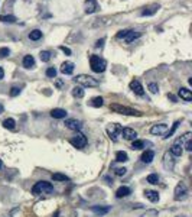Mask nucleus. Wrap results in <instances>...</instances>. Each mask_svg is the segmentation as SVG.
<instances>
[{"label":"nucleus","instance_id":"603ef678","mask_svg":"<svg viewBox=\"0 0 192 217\" xmlns=\"http://www.w3.org/2000/svg\"><path fill=\"white\" fill-rule=\"evenodd\" d=\"M58 214H59V211H55V214H54V217H58Z\"/></svg>","mask_w":192,"mask_h":217},{"label":"nucleus","instance_id":"2eb2a0df","mask_svg":"<svg viewBox=\"0 0 192 217\" xmlns=\"http://www.w3.org/2000/svg\"><path fill=\"white\" fill-rule=\"evenodd\" d=\"M140 35L142 33L140 32H137V31H129V32L126 33V36H124V42L126 43H131L134 39H137V38H140Z\"/></svg>","mask_w":192,"mask_h":217},{"label":"nucleus","instance_id":"dca6fc26","mask_svg":"<svg viewBox=\"0 0 192 217\" xmlns=\"http://www.w3.org/2000/svg\"><path fill=\"white\" fill-rule=\"evenodd\" d=\"M66 110H64V108H59V107H56V108H52L51 110V116L54 119H65L66 117Z\"/></svg>","mask_w":192,"mask_h":217},{"label":"nucleus","instance_id":"a19ab883","mask_svg":"<svg viewBox=\"0 0 192 217\" xmlns=\"http://www.w3.org/2000/svg\"><path fill=\"white\" fill-rule=\"evenodd\" d=\"M20 94V88H19V87H12V88H10V96H12V97H16V96H19Z\"/></svg>","mask_w":192,"mask_h":217},{"label":"nucleus","instance_id":"4468645a","mask_svg":"<svg viewBox=\"0 0 192 217\" xmlns=\"http://www.w3.org/2000/svg\"><path fill=\"white\" fill-rule=\"evenodd\" d=\"M61 72L64 76H71L74 72V62H71V61L64 62L61 65Z\"/></svg>","mask_w":192,"mask_h":217},{"label":"nucleus","instance_id":"393cba45","mask_svg":"<svg viewBox=\"0 0 192 217\" xmlns=\"http://www.w3.org/2000/svg\"><path fill=\"white\" fill-rule=\"evenodd\" d=\"M22 64H23L25 68H33V67H35V58H33L32 55H25Z\"/></svg>","mask_w":192,"mask_h":217},{"label":"nucleus","instance_id":"72a5a7b5","mask_svg":"<svg viewBox=\"0 0 192 217\" xmlns=\"http://www.w3.org/2000/svg\"><path fill=\"white\" fill-rule=\"evenodd\" d=\"M178 126H179V122H175L174 125H172V129H170V130H169V132H166L165 133V139H169V137H172L174 136V133H175V130H176V129H178Z\"/></svg>","mask_w":192,"mask_h":217},{"label":"nucleus","instance_id":"8fccbe9b","mask_svg":"<svg viewBox=\"0 0 192 217\" xmlns=\"http://www.w3.org/2000/svg\"><path fill=\"white\" fill-rule=\"evenodd\" d=\"M3 110H5V107H3V104H0V113H3Z\"/></svg>","mask_w":192,"mask_h":217},{"label":"nucleus","instance_id":"49530a36","mask_svg":"<svg viewBox=\"0 0 192 217\" xmlns=\"http://www.w3.org/2000/svg\"><path fill=\"white\" fill-rule=\"evenodd\" d=\"M168 97H169V99H170V100H172L174 103H176V97H175L174 94H168Z\"/></svg>","mask_w":192,"mask_h":217},{"label":"nucleus","instance_id":"4be33fe9","mask_svg":"<svg viewBox=\"0 0 192 217\" xmlns=\"http://www.w3.org/2000/svg\"><path fill=\"white\" fill-rule=\"evenodd\" d=\"M130 188L129 187H126V185H123V187H120V188L116 191V197L117 198H124L127 197V195H130Z\"/></svg>","mask_w":192,"mask_h":217},{"label":"nucleus","instance_id":"6ab92c4d","mask_svg":"<svg viewBox=\"0 0 192 217\" xmlns=\"http://www.w3.org/2000/svg\"><path fill=\"white\" fill-rule=\"evenodd\" d=\"M153 158H155V152L153 151H145L143 154H142V156H140V159H142V162H145V164H150L152 161H153Z\"/></svg>","mask_w":192,"mask_h":217},{"label":"nucleus","instance_id":"9d476101","mask_svg":"<svg viewBox=\"0 0 192 217\" xmlns=\"http://www.w3.org/2000/svg\"><path fill=\"white\" fill-rule=\"evenodd\" d=\"M120 135H122L126 141H136V139H137V132L134 130V129H131V128H122Z\"/></svg>","mask_w":192,"mask_h":217},{"label":"nucleus","instance_id":"c756f323","mask_svg":"<svg viewBox=\"0 0 192 217\" xmlns=\"http://www.w3.org/2000/svg\"><path fill=\"white\" fill-rule=\"evenodd\" d=\"M41 38H42V32L39 29H33L32 32L29 33V39H32V41H39Z\"/></svg>","mask_w":192,"mask_h":217},{"label":"nucleus","instance_id":"79ce46f5","mask_svg":"<svg viewBox=\"0 0 192 217\" xmlns=\"http://www.w3.org/2000/svg\"><path fill=\"white\" fill-rule=\"evenodd\" d=\"M129 32V29H123V31H120V32L117 33V35H116V38L117 39H122V38H124V36H126V33Z\"/></svg>","mask_w":192,"mask_h":217},{"label":"nucleus","instance_id":"423d86ee","mask_svg":"<svg viewBox=\"0 0 192 217\" xmlns=\"http://www.w3.org/2000/svg\"><path fill=\"white\" fill-rule=\"evenodd\" d=\"M186 197H188V188H186V185L183 184V182H179V184H176V187H175V191H174V198L176 200V201H182V200H185Z\"/></svg>","mask_w":192,"mask_h":217},{"label":"nucleus","instance_id":"b1692460","mask_svg":"<svg viewBox=\"0 0 192 217\" xmlns=\"http://www.w3.org/2000/svg\"><path fill=\"white\" fill-rule=\"evenodd\" d=\"M91 210H93L95 214H100V216H103V214H107V213L111 210V207H110V206H106V207H101V206H94Z\"/></svg>","mask_w":192,"mask_h":217},{"label":"nucleus","instance_id":"f3484780","mask_svg":"<svg viewBox=\"0 0 192 217\" xmlns=\"http://www.w3.org/2000/svg\"><path fill=\"white\" fill-rule=\"evenodd\" d=\"M145 197L147 198L149 201H152V203L159 201V194H158V191H155V190H146V191H145Z\"/></svg>","mask_w":192,"mask_h":217},{"label":"nucleus","instance_id":"20e7f679","mask_svg":"<svg viewBox=\"0 0 192 217\" xmlns=\"http://www.w3.org/2000/svg\"><path fill=\"white\" fill-rule=\"evenodd\" d=\"M74 80H75V83L84 85V87H97L98 85V81L95 80L94 77L87 76V74H80V76L75 77Z\"/></svg>","mask_w":192,"mask_h":217},{"label":"nucleus","instance_id":"4c0bfd02","mask_svg":"<svg viewBox=\"0 0 192 217\" xmlns=\"http://www.w3.org/2000/svg\"><path fill=\"white\" fill-rule=\"evenodd\" d=\"M46 76L49 77V78H55L56 77V70L54 68V67H49L46 70Z\"/></svg>","mask_w":192,"mask_h":217},{"label":"nucleus","instance_id":"e433bc0d","mask_svg":"<svg viewBox=\"0 0 192 217\" xmlns=\"http://www.w3.org/2000/svg\"><path fill=\"white\" fill-rule=\"evenodd\" d=\"M39 57H41V61L42 62H48L49 59H51V54L48 51H42L41 54H39Z\"/></svg>","mask_w":192,"mask_h":217},{"label":"nucleus","instance_id":"412c9836","mask_svg":"<svg viewBox=\"0 0 192 217\" xmlns=\"http://www.w3.org/2000/svg\"><path fill=\"white\" fill-rule=\"evenodd\" d=\"M97 10V2L95 0H85V13H94Z\"/></svg>","mask_w":192,"mask_h":217},{"label":"nucleus","instance_id":"a18cd8bd","mask_svg":"<svg viewBox=\"0 0 192 217\" xmlns=\"http://www.w3.org/2000/svg\"><path fill=\"white\" fill-rule=\"evenodd\" d=\"M103 43H104V38H103V39H100V41H97L95 47H97V48H101V47H103Z\"/></svg>","mask_w":192,"mask_h":217},{"label":"nucleus","instance_id":"c9c22d12","mask_svg":"<svg viewBox=\"0 0 192 217\" xmlns=\"http://www.w3.org/2000/svg\"><path fill=\"white\" fill-rule=\"evenodd\" d=\"M158 214H159L158 210H146L140 217H158Z\"/></svg>","mask_w":192,"mask_h":217},{"label":"nucleus","instance_id":"a878e982","mask_svg":"<svg viewBox=\"0 0 192 217\" xmlns=\"http://www.w3.org/2000/svg\"><path fill=\"white\" fill-rule=\"evenodd\" d=\"M169 152H170L174 156H181L183 154V149H182V146H181V145H178V143H174V145L170 146V151H169Z\"/></svg>","mask_w":192,"mask_h":217},{"label":"nucleus","instance_id":"58836bf2","mask_svg":"<svg viewBox=\"0 0 192 217\" xmlns=\"http://www.w3.org/2000/svg\"><path fill=\"white\" fill-rule=\"evenodd\" d=\"M149 90H150V93H152V94H156V93L159 91V87H158V84H156V83H150V84H149Z\"/></svg>","mask_w":192,"mask_h":217},{"label":"nucleus","instance_id":"09e8293b","mask_svg":"<svg viewBox=\"0 0 192 217\" xmlns=\"http://www.w3.org/2000/svg\"><path fill=\"white\" fill-rule=\"evenodd\" d=\"M56 87H62V83H61V81H56Z\"/></svg>","mask_w":192,"mask_h":217},{"label":"nucleus","instance_id":"6e6552de","mask_svg":"<svg viewBox=\"0 0 192 217\" xmlns=\"http://www.w3.org/2000/svg\"><path fill=\"white\" fill-rule=\"evenodd\" d=\"M175 143L181 145V146L185 148L186 151H192V133L191 132H186L183 136L179 137V139L175 142Z\"/></svg>","mask_w":192,"mask_h":217},{"label":"nucleus","instance_id":"f03ea898","mask_svg":"<svg viewBox=\"0 0 192 217\" xmlns=\"http://www.w3.org/2000/svg\"><path fill=\"white\" fill-rule=\"evenodd\" d=\"M110 108L114 113H120V114H124V116H142V113L139 110L127 107V106H122V104H110Z\"/></svg>","mask_w":192,"mask_h":217},{"label":"nucleus","instance_id":"c03bdc74","mask_svg":"<svg viewBox=\"0 0 192 217\" xmlns=\"http://www.w3.org/2000/svg\"><path fill=\"white\" fill-rule=\"evenodd\" d=\"M59 49H61L64 54H66V55H71V49H70V48H66V47H64V45H61V47H59Z\"/></svg>","mask_w":192,"mask_h":217},{"label":"nucleus","instance_id":"ea45409f","mask_svg":"<svg viewBox=\"0 0 192 217\" xmlns=\"http://www.w3.org/2000/svg\"><path fill=\"white\" fill-rule=\"evenodd\" d=\"M10 54V49L7 47H5V48H0V58H5V57H7Z\"/></svg>","mask_w":192,"mask_h":217},{"label":"nucleus","instance_id":"0eeeda50","mask_svg":"<svg viewBox=\"0 0 192 217\" xmlns=\"http://www.w3.org/2000/svg\"><path fill=\"white\" fill-rule=\"evenodd\" d=\"M120 132H122V126L118 123H110L107 126V133L110 139L113 142H117L118 141V136H120Z\"/></svg>","mask_w":192,"mask_h":217},{"label":"nucleus","instance_id":"7ed1b4c3","mask_svg":"<svg viewBox=\"0 0 192 217\" xmlns=\"http://www.w3.org/2000/svg\"><path fill=\"white\" fill-rule=\"evenodd\" d=\"M54 193V185L51 182H46V181H39L33 185L32 188V194L35 195H39V194H51Z\"/></svg>","mask_w":192,"mask_h":217},{"label":"nucleus","instance_id":"c85d7f7f","mask_svg":"<svg viewBox=\"0 0 192 217\" xmlns=\"http://www.w3.org/2000/svg\"><path fill=\"white\" fill-rule=\"evenodd\" d=\"M72 96L77 97V99H82V97H84V90H82V87H80V85L74 87V88H72Z\"/></svg>","mask_w":192,"mask_h":217},{"label":"nucleus","instance_id":"a211bd4d","mask_svg":"<svg viewBox=\"0 0 192 217\" xmlns=\"http://www.w3.org/2000/svg\"><path fill=\"white\" fill-rule=\"evenodd\" d=\"M159 7L160 6L159 5H150V6H147L145 10H142V16H152V14H155L158 10H159Z\"/></svg>","mask_w":192,"mask_h":217},{"label":"nucleus","instance_id":"864d4df0","mask_svg":"<svg viewBox=\"0 0 192 217\" xmlns=\"http://www.w3.org/2000/svg\"><path fill=\"white\" fill-rule=\"evenodd\" d=\"M7 217H12V216H7Z\"/></svg>","mask_w":192,"mask_h":217},{"label":"nucleus","instance_id":"9b49d317","mask_svg":"<svg viewBox=\"0 0 192 217\" xmlns=\"http://www.w3.org/2000/svg\"><path fill=\"white\" fill-rule=\"evenodd\" d=\"M130 90L137 96H145V88H143V85L140 84V81L139 80H133L130 81V84H129Z\"/></svg>","mask_w":192,"mask_h":217},{"label":"nucleus","instance_id":"f8f14e48","mask_svg":"<svg viewBox=\"0 0 192 217\" xmlns=\"http://www.w3.org/2000/svg\"><path fill=\"white\" fill-rule=\"evenodd\" d=\"M65 126L68 129H71V130H74V132H78V130H81V128H82V123H81L80 120H77V119H66Z\"/></svg>","mask_w":192,"mask_h":217},{"label":"nucleus","instance_id":"5fc2aeb1","mask_svg":"<svg viewBox=\"0 0 192 217\" xmlns=\"http://www.w3.org/2000/svg\"><path fill=\"white\" fill-rule=\"evenodd\" d=\"M178 217H182V216H178Z\"/></svg>","mask_w":192,"mask_h":217},{"label":"nucleus","instance_id":"39448f33","mask_svg":"<svg viewBox=\"0 0 192 217\" xmlns=\"http://www.w3.org/2000/svg\"><path fill=\"white\" fill-rule=\"evenodd\" d=\"M87 142H88V141H87L85 135H82V133H80V132H77V133H75V136L70 139V143L74 148H77V149H82V148H85Z\"/></svg>","mask_w":192,"mask_h":217},{"label":"nucleus","instance_id":"ddd939ff","mask_svg":"<svg viewBox=\"0 0 192 217\" xmlns=\"http://www.w3.org/2000/svg\"><path fill=\"white\" fill-rule=\"evenodd\" d=\"M168 130V125L166 123H159V125H153L150 128V133L152 135H165Z\"/></svg>","mask_w":192,"mask_h":217},{"label":"nucleus","instance_id":"cd10ccee","mask_svg":"<svg viewBox=\"0 0 192 217\" xmlns=\"http://www.w3.org/2000/svg\"><path fill=\"white\" fill-rule=\"evenodd\" d=\"M14 126H16V122H14V119L9 117V119H6V120H3V128L9 129V130H13Z\"/></svg>","mask_w":192,"mask_h":217},{"label":"nucleus","instance_id":"f257e3e1","mask_svg":"<svg viewBox=\"0 0 192 217\" xmlns=\"http://www.w3.org/2000/svg\"><path fill=\"white\" fill-rule=\"evenodd\" d=\"M90 65H91V70L94 72L100 74V72H103L106 70L107 62H106V59H103V58L100 57V55H91L90 57Z\"/></svg>","mask_w":192,"mask_h":217},{"label":"nucleus","instance_id":"aec40b11","mask_svg":"<svg viewBox=\"0 0 192 217\" xmlns=\"http://www.w3.org/2000/svg\"><path fill=\"white\" fill-rule=\"evenodd\" d=\"M152 143L147 141H133V143H131V149H136V151H139V149H143V148L146 146H150Z\"/></svg>","mask_w":192,"mask_h":217},{"label":"nucleus","instance_id":"7c9ffc66","mask_svg":"<svg viewBox=\"0 0 192 217\" xmlns=\"http://www.w3.org/2000/svg\"><path fill=\"white\" fill-rule=\"evenodd\" d=\"M52 179L54 181H70V177H66L65 174H61V172H55V174H52Z\"/></svg>","mask_w":192,"mask_h":217},{"label":"nucleus","instance_id":"37998d69","mask_svg":"<svg viewBox=\"0 0 192 217\" xmlns=\"http://www.w3.org/2000/svg\"><path fill=\"white\" fill-rule=\"evenodd\" d=\"M127 170L126 168H117L116 170V175H118V177H123V175H126Z\"/></svg>","mask_w":192,"mask_h":217},{"label":"nucleus","instance_id":"3c124183","mask_svg":"<svg viewBox=\"0 0 192 217\" xmlns=\"http://www.w3.org/2000/svg\"><path fill=\"white\" fill-rule=\"evenodd\" d=\"M3 168V162H2V159H0V170Z\"/></svg>","mask_w":192,"mask_h":217},{"label":"nucleus","instance_id":"5701e85b","mask_svg":"<svg viewBox=\"0 0 192 217\" xmlns=\"http://www.w3.org/2000/svg\"><path fill=\"white\" fill-rule=\"evenodd\" d=\"M179 96H181V99H183L185 101H191V100H192V93H191V90L185 88V87H182V88L179 90Z\"/></svg>","mask_w":192,"mask_h":217},{"label":"nucleus","instance_id":"473e14b6","mask_svg":"<svg viewBox=\"0 0 192 217\" xmlns=\"http://www.w3.org/2000/svg\"><path fill=\"white\" fill-rule=\"evenodd\" d=\"M147 182L149 184H152V185H156V184H159V175L158 174H150V175H147Z\"/></svg>","mask_w":192,"mask_h":217},{"label":"nucleus","instance_id":"2f4dec72","mask_svg":"<svg viewBox=\"0 0 192 217\" xmlns=\"http://www.w3.org/2000/svg\"><path fill=\"white\" fill-rule=\"evenodd\" d=\"M90 104H91L93 107H101L104 104V100H103V97H93Z\"/></svg>","mask_w":192,"mask_h":217},{"label":"nucleus","instance_id":"bb28decb","mask_svg":"<svg viewBox=\"0 0 192 217\" xmlns=\"http://www.w3.org/2000/svg\"><path fill=\"white\" fill-rule=\"evenodd\" d=\"M116 161L117 162H127L129 156H127V154L124 151H118V152H116Z\"/></svg>","mask_w":192,"mask_h":217},{"label":"nucleus","instance_id":"f704fd0d","mask_svg":"<svg viewBox=\"0 0 192 217\" xmlns=\"http://www.w3.org/2000/svg\"><path fill=\"white\" fill-rule=\"evenodd\" d=\"M0 20H2V22H7V23H14V22H16V18H14V16H10V14H2V16H0Z\"/></svg>","mask_w":192,"mask_h":217},{"label":"nucleus","instance_id":"de8ad7c7","mask_svg":"<svg viewBox=\"0 0 192 217\" xmlns=\"http://www.w3.org/2000/svg\"><path fill=\"white\" fill-rule=\"evenodd\" d=\"M3 77H5V71H3V68L0 67V80H3Z\"/></svg>","mask_w":192,"mask_h":217},{"label":"nucleus","instance_id":"1a4fd4ad","mask_svg":"<svg viewBox=\"0 0 192 217\" xmlns=\"http://www.w3.org/2000/svg\"><path fill=\"white\" fill-rule=\"evenodd\" d=\"M175 156L170 154V152H165V155H163V168L166 171H172L175 168V159H174Z\"/></svg>","mask_w":192,"mask_h":217}]
</instances>
